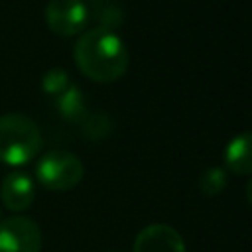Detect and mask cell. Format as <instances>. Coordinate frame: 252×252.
<instances>
[{
    "mask_svg": "<svg viewBox=\"0 0 252 252\" xmlns=\"http://www.w3.org/2000/svg\"><path fill=\"white\" fill-rule=\"evenodd\" d=\"M35 175L45 189L69 191L77 187L79 181L83 179V163L71 152L53 150L41 156L35 167Z\"/></svg>",
    "mask_w": 252,
    "mask_h": 252,
    "instance_id": "cell-3",
    "label": "cell"
},
{
    "mask_svg": "<svg viewBox=\"0 0 252 252\" xmlns=\"http://www.w3.org/2000/svg\"><path fill=\"white\" fill-rule=\"evenodd\" d=\"M89 6L83 0H49L45 6L47 28L61 37H73L87 26Z\"/></svg>",
    "mask_w": 252,
    "mask_h": 252,
    "instance_id": "cell-4",
    "label": "cell"
},
{
    "mask_svg": "<svg viewBox=\"0 0 252 252\" xmlns=\"http://www.w3.org/2000/svg\"><path fill=\"white\" fill-rule=\"evenodd\" d=\"M246 199L252 205V181H248V185H246Z\"/></svg>",
    "mask_w": 252,
    "mask_h": 252,
    "instance_id": "cell-13",
    "label": "cell"
},
{
    "mask_svg": "<svg viewBox=\"0 0 252 252\" xmlns=\"http://www.w3.org/2000/svg\"><path fill=\"white\" fill-rule=\"evenodd\" d=\"M57 108L59 112L67 118V120H83L85 118V102H83V94L79 89H75L73 85L63 91L59 94V100H57Z\"/></svg>",
    "mask_w": 252,
    "mask_h": 252,
    "instance_id": "cell-9",
    "label": "cell"
},
{
    "mask_svg": "<svg viewBox=\"0 0 252 252\" xmlns=\"http://www.w3.org/2000/svg\"><path fill=\"white\" fill-rule=\"evenodd\" d=\"M0 197H2V203L10 211L22 213V211H26L33 203V199H35V185H33V181H32V177L28 173L12 171L2 181Z\"/></svg>",
    "mask_w": 252,
    "mask_h": 252,
    "instance_id": "cell-7",
    "label": "cell"
},
{
    "mask_svg": "<svg viewBox=\"0 0 252 252\" xmlns=\"http://www.w3.org/2000/svg\"><path fill=\"white\" fill-rule=\"evenodd\" d=\"M226 187V171L222 167H207L199 177V191L205 197H215Z\"/></svg>",
    "mask_w": 252,
    "mask_h": 252,
    "instance_id": "cell-11",
    "label": "cell"
},
{
    "mask_svg": "<svg viewBox=\"0 0 252 252\" xmlns=\"http://www.w3.org/2000/svg\"><path fill=\"white\" fill-rule=\"evenodd\" d=\"M41 148V132L37 124L24 114L0 116V161L6 165H24L32 161Z\"/></svg>",
    "mask_w": 252,
    "mask_h": 252,
    "instance_id": "cell-2",
    "label": "cell"
},
{
    "mask_svg": "<svg viewBox=\"0 0 252 252\" xmlns=\"http://www.w3.org/2000/svg\"><path fill=\"white\" fill-rule=\"evenodd\" d=\"M41 230L35 220L14 215L0 222V252H39Z\"/></svg>",
    "mask_w": 252,
    "mask_h": 252,
    "instance_id": "cell-5",
    "label": "cell"
},
{
    "mask_svg": "<svg viewBox=\"0 0 252 252\" xmlns=\"http://www.w3.org/2000/svg\"><path fill=\"white\" fill-rule=\"evenodd\" d=\"M134 252H185V242L173 226L156 222L138 232Z\"/></svg>",
    "mask_w": 252,
    "mask_h": 252,
    "instance_id": "cell-6",
    "label": "cell"
},
{
    "mask_svg": "<svg viewBox=\"0 0 252 252\" xmlns=\"http://www.w3.org/2000/svg\"><path fill=\"white\" fill-rule=\"evenodd\" d=\"M71 85H69V75L55 67V69H49L43 77H41V89L47 93V94H61L63 91H67Z\"/></svg>",
    "mask_w": 252,
    "mask_h": 252,
    "instance_id": "cell-12",
    "label": "cell"
},
{
    "mask_svg": "<svg viewBox=\"0 0 252 252\" xmlns=\"http://www.w3.org/2000/svg\"><path fill=\"white\" fill-rule=\"evenodd\" d=\"M91 8H93V16L100 22L98 28L112 30L122 22V8L116 0H93Z\"/></svg>",
    "mask_w": 252,
    "mask_h": 252,
    "instance_id": "cell-10",
    "label": "cell"
},
{
    "mask_svg": "<svg viewBox=\"0 0 252 252\" xmlns=\"http://www.w3.org/2000/svg\"><path fill=\"white\" fill-rule=\"evenodd\" d=\"M224 165L236 175L252 173V132L234 136L224 150Z\"/></svg>",
    "mask_w": 252,
    "mask_h": 252,
    "instance_id": "cell-8",
    "label": "cell"
},
{
    "mask_svg": "<svg viewBox=\"0 0 252 252\" xmlns=\"http://www.w3.org/2000/svg\"><path fill=\"white\" fill-rule=\"evenodd\" d=\"M79 71L94 83H114L128 69V49L114 30L93 28L75 43Z\"/></svg>",
    "mask_w": 252,
    "mask_h": 252,
    "instance_id": "cell-1",
    "label": "cell"
}]
</instances>
